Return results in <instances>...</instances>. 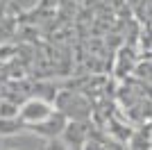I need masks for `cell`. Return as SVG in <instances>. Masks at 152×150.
Here are the masks:
<instances>
[{"label": "cell", "instance_id": "2", "mask_svg": "<svg viewBox=\"0 0 152 150\" xmlns=\"http://www.w3.org/2000/svg\"><path fill=\"white\" fill-rule=\"evenodd\" d=\"M84 150H109V146L104 143V141H100V139H91L89 137V141H86Z\"/></svg>", "mask_w": 152, "mask_h": 150}, {"label": "cell", "instance_id": "1", "mask_svg": "<svg viewBox=\"0 0 152 150\" xmlns=\"http://www.w3.org/2000/svg\"><path fill=\"white\" fill-rule=\"evenodd\" d=\"M64 132H66L68 146L73 150H84V146H86V141H89V137H91L89 127H86L82 121H73V123H68L66 127H64Z\"/></svg>", "mask_w": 152, "mask_h": 150}]
</instances>
